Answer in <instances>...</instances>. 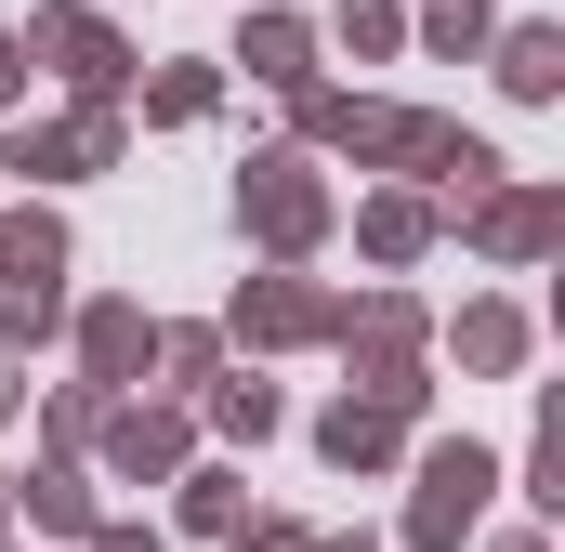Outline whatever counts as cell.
<instances>
[{
	"instance_id": "11",
	"label": "cell",
	"mask_w": 565,
	"mask_h": 552,
	"mask_svg": "<svg viewBox=\"0 0 565 552\" xmlns=\"http://www.w3.org/2000/svg\"><path fill=\"white\" fill-rule=\"evenodd\" d=\"M500 79H513L526 106H553L565 93V26H513V40H500Z\"/></svg>"
},
{
	"instance_id": "7",
	"label": "cell",
	"mask_w": 565,
	"mask_h": 552,
	"mask_svg": "<svg viewBox=\"0 0 565 552\" xmlns=\"http://www.w3.org/2000/svg\"><path fill=\"white\" fill-rule=\"evenodd\" d=\"M237 66H250V79H277V93H316V26H302V13H250Z\"/></svg>"
},
{
	"instance_id": "27",
	"label": "cell",
	"mask_w": 565,
	"mask_h": 552,
	"mask_svg": "<svg viewBox=\"0 0 565 552\" xmlns=\"http://www.w3.org/2000/svg\"><path fill=\"white\" fill-rule=\"evenodd\" d=\"M500 552H540V540H500Z\"/></svg>"
},
{
	"instance_id": "3",
	"label": "cell",
	"mask_w": 565,
	"mask_h": 552,
	"mask_svg": "<svg viewBox=\"0 0 565 552\" xmlns=\"http://www.w3.org/2000/svg\"><path fill=\"white\" fill-rule=\"evenodd\" d=\"M106 158H119V106H79V119H53V132H40V119L13 132V171H26V184H66V171H106Z\"/></svg>"
},
{
	"instance_id": "21",
	"label": "cell",
	"mask_w": 565,
	"mask_h": 552,
	"mask_svg": "<svg viewBox=\"0 0 565 552\" xmlns=\"http://www.w3.org/2000/svg\"><path fill=\"white\" fill-rule=\"evenodd\" d=\"M342 40L355 53H395V0H342Z\"/></svg>"
},
{
	"instance_id": "23",
	"label": "cell",
	"mask_w": 565,
	"mask_h": 552,
	"mask_svg": "<svg viewBox=\"0 0 565 552\" xmlns=\"http://www.w3.org/2000/svg\"><path fill=\"white\" fill-rule=\"evenodd\" d=\"M93 552H158V540H145V527H93Z\"/></svg>"
},
{
	"instance_id": "12",
	"label": "cell",
	"mask_w": 565,
	"mask_h": 552,
	"mask_svg": "<svg viewBox=\"0 0 565 552\" xmlns=\"http://www.w3.org/2000/svg\"><path fill=\"white\" fill-rule=\"evenodd\" d=\"M553 184H526V198H500V211H487V251H500V264H526V251H553Z\"/></svg>"
},
{
	"instance_id": "2",
	"label": "cell",
	"mask_w": 565,
	"mask_h": 552,
	"mask_svg": "<svg viewBox=\"0 0 565 552\" xmlns=\"http://www.w3.org/2000/svg\"><path fill=\"white\" fill-rule=\"evenodd\" d=\"M487 487H500V460H487L473 434H460V447H434V460H422V513H408V540H422V552H460V527L487 513Z\"/></svg>"
},
{
	"instance_id": "5",
	"label": "cell",
	"mask_w": 565,
	"mask_h": 552,
	"mask_svg": "<svg viewBox=\"0 0 565 552\" xmlns=\"http://www.w3.org/2000/svg\"><path fill=\"white\" fill-rule=\"evenodd\" d=\"M79 355H93V395H106V382H145V355H158L145 302H93V316H79Z\"/></svg>"
},
{
	"instance_id": "8",
	"label": "cell",
	"mask_w": 565,
	"mask_h": 552,
	"mask_svg": "<svg viewBox=\"0 0 565 552\" xmlns=\"http://www.w3.org/2000/svg\"><path fill=\"white\" fill-rule=\"evenodd\" d=\"M106 460H119V474H184V421L171 408H119L106 421Z\"/></svg>"
},
{
	"instance_id": "10",
	"label": "cell",
	"mask_w": 565,
	"mask_h": 552,
	"mask_svg": "<svg viewBox=\"0 0 565 552\" xmlns=\"http://www.w3.org/2000/svg\"><path fill=\"white\" fill-rule=\"evenodd\" d=\"M316 447H329L342 474H369V460H395V408H369V395H342V408L316 421Z\"/></svg>"
},
{
	"instance_id": "22",
	"label": "cell",
	"mask_w": 565,
	"mask_h": 552,
	"mask_svg": "<svg viewBox=\"0 0 565 552\" xmlns=\"http://www.w3.org/2000/svg\"><path fill=\"white\" fill-rule=\"evenodd\" d=\"M237 552H329V540H302V527H250Z\"/></svg>"
},
{
	"instance_id": "6",
	"label": "cell",
	"mask_w": 565,
	"mask_h": 552,
	"mask_svg": "<svg viewBox=\"0 0 565 552\" xmlns=\"http://www.w3.org/2000/svg\"><path fill=\"white\" fill-rule=\"evenodd\" d=\"M329 316H342V302H316L302 276H264V289H237V329H250V342H316Z\"/></svg>"
},
{
	"instance_id": "1",
	"label": "cell",
	"mask_w": 565,
	"mask_h": 552,
	"mask_svg": "<svg viewBox=\"0 0 565 552\" xmlns=\"http://www.w3.org/2000/svg\"><path fill=\"white\" fill-rule=\"evenodd\" d=\"M237 224H250L264 251H316V237H329V184H316L302 158H250V184H237Z\"/></svg>"
},
{
	"instance_id": "15",
	"label": "cell",
	"mask_w": 565,
	"mask_h": 552,
	"mask_svg": "<svg viewBox=\"0 0 565 552\" xmlns=\"http://www.w3.org/2000/svg\"><path fill=\"white\" fill-rule=\"evenodd\" d=\"M53 316H66V289H0V355L13 342H53Z\"/></svg>"
},
{
	"instance_id": "25",
	"label": "cell",
	"mask_w": 565,
	"mask_h": 552,
	"mask_svg": "<svg viewBox=\"0 0 565 552\" xmlns=\"http://www.w3.org/2000/svg\"><path fill=\"white\" fill-rule=\"evenodd\" d=\"M13 395H26V382H13V355H0V421H13Z\"/></svg>"
},
{
	"instance_id": "9",
	"label": "cell",
	"mask_w": 565,
	"mask_h": 552,
	"mask_svg": "<svg viewBox=\"0 0 565 552\" xmlns=\"http://www.w3.org/2000/svg\"><path fill=\"white\" fill-rule=\"evenodd\" d=\"M26 527H40V540H93L106 513H93V487H79L66 460H40V474H26Z\"/></svg>"
},
{
	"instance_id": "28",
	"label": "cell",
	"mask_w": 565,
	"mask_h": 552,
	"mask_svg": "<svg viewBox=\"0 0 565 552\" xmlns=\"http://www.w3.org/2000/svg\"><path fill=\"white\" fill-rule=\"evenodd\" d=\"M329 552H369V540H329Z\"/></svg>"
},
{
	"instance_id": "24",
	"label": "cell",
	"mask_w": 565,
	"mask_h": 552,
	"mask_svg": "<svg viewBox=\"0 0 565 552\" xmlns=\"http://www.w3.org/2000/svg\"><path fill=\"white\" fill-rule=\"evenodd\" d=\"M13 79H26V66H13V40H0V106H13Z\"/></svg>"
},
{
	"instance_id": "14",
	"label": "cell",
	"mask_w": 565,
	"mask_h": 552,
	"mask_svg": "<svg viewBox=\"0 0 565 552\" xmlns=\"http://www.w3.org/2000/svg\"><path fill=\"white\" fill-rule=\"evenodd\" d=\"M422 237H434V211H422V198H369V251H382V264H408Z\"/></svg>"
},
{
	"instance_id": "18",
	"label": "cell",
	"mask_w": 565,
	"mask_h": 552,
	"mask_svg": "<svg viewBox=\"0 0 565 552\" xmlns=\"http://www.w3.org/2000/svg\"><path fill=\"white\" fill-rule=\"evenodd\" d=\"M158 369H171V382H211L224 342H211V329H158Z\"/></svg>"
},
{
	"instance_id": "13",
	"label": "cell",
	"mask_w": 565,
	"mask_h": 552,
	"mask_svg": "<svg viewBox=\"0 0 565 552\" xmlns=\"http://www.w3.org/2000/svg\"><path fill=\"white\" fill-rule=\"evenodd\" d=\"M460 355H473V369H513V355H526V316H513V302H473V316H460Z\"/></svg>"
},
{
	"instance_id": "20",
	"label": "cell",
	"mask_w": 565,
	"mask_h": 552,
	"mask_svg": "<svg viewBox=\"0 0 565 552\" xmlns=\"http://www.w3.org/2000/svg\"><path fill=\"white\" fill-rule=\"evenodd\" d=\"M184 527H237V474H184Z\"/></svg>"
},
{
	"instance_id": "17",
	"label": "cell",
	"mask_w": 565,
	"mask_h": 552,
	"mask_svg": "<svg viewBox=\"0 0 565 552\" xmlns=\"http://www.w3.org/2000/svg\"><path fill=\"white\" fill-rule=\"evenodd\" d=\"M145 119H171V132H184V119H211V66H171V79L145 93Z\"/></svg>"
},
{
	"instance_id": "26",
	"label": "cell",
	"mask_w": 565,
	"mask_h": 552,
	"mask_svg": "<svg viewBox=\"0 0 565 552\" xmlns=\"http://www.w3.org/2000/svg\"><path fill=\"white\" fill-rule=\"evenodd\" d=\"M0 513H13V474H0Z\"/></svg>"
},
{
	"instance_id": "16",
	"label": "cell",
	"mask_w": 565,
	"mask_h": 552,
	"mask_svg": "<svg viewBox=\"0 0 565 552\" xmlns=\"http://www.w3.org/2000/svg\"><path fill=\"white\" fill-rule=\"evenodd\" d=\"M211 421L224 434H277V382H211Z\"/></svg>"
},
{
	"instance_id": "19",
	"label": "cell",
	"mask_w": 565,
	"mask_h": 552,
	"mask_svg": "<svg viewBox=\"0 0 565 552\" xmlns=\"http://www.w3.org/2000/svg\"><path fill=\"white\" fill-rule=\"evenodd\" d=\"M422 40H434V53H473V40H487V0H434Z\"/></svg>"
},
{
	"instance_id": "4",
	"label": "cell",
	"mask_w": 565,
	"mask_h": 552,
	"mask_svg": "<svg viewBox=\"0 0 565 552\" xmlns=\"http://www.w3.org/2000/svg\"><path fill=\"white\" fill-rule=\"evenodd\" d=\"M26 53H40V66H66L93 106L119 93V40H106V13H40V26H26Z\"/></svg>"
}]
</instances>
